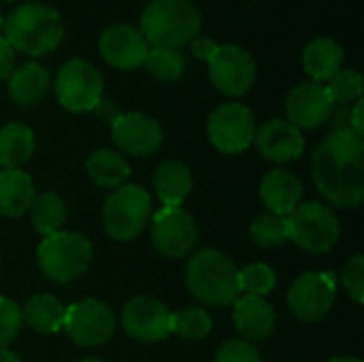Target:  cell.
Masks as SVG:
<instances>
[{
  "mask_svg": "<svg viewBox=\"0 0 364 362\" xmlns=\"http://www.w3.org/2000/svg\"><path fill=\"white\" fill-rule=\"evenodd\" d=\"M320 194L335 207L354 209L364 201V143L348 126L328 132L311 156Z\"/></svg>",
  "mask_w": 364,
  "mask_h": 362,
  "instance_id": "1",
  "label": "cell"
},
{
  "mask_svg": "<svg viewBox=\"0 0 364 362\" xmlns=\"http://www.w3.org/2000/svg\"><path fill=\"white\" fill-rule=\"evenodd\" d=\"M203 26V15L192 0H151L141 15V34L151 47L179 49L192 43Z\"/></svg>",
  "mask_w": 364,
  "mask_h": 362,
  "instance_id": "2",
  "label": "cell"
},
{
  "mask_svg": "<svg viewBox=\"0 0 364 362\" xmlns=\"http://www.w3.org/2000/svg\"><path fill=\"white\" fill-rule=\"evenodd\" d=\"M2 30L11 47L28 55L51 53L64 36L60 13L38 2H28L11 11Z\"/></svg>",
  "mask_w": 364,
  "mask_h": 362,
  "instance_id": "3",
  "label": "cell"
},
{
  "mask_svg": "<svg viewBox=\"0 0 364 362\" xmlns=\"http://www.w3.org/2000/svg\"><path fill=\"white\" fill-rule=\"evenodd\" d=\"M186 282L190 292L205 305L224 307L239 299V269L218 250H200L188 260Z\"/></svg>",
  "mask_w": 364,
  "mask_h": 362,
  "instance_id": "4",
  "label": "cell"
},
{
  "mask_svg": "<svg viewBox=\"0 0 364 362\" xmlns=\"http://www.w3.org/2000/svg\"><path fill=\"white\" fill-rule=\"evenodd\" d=\"M38 267L55 284H68L81 277L94 258L92 243L79 233H55L38 245Z\"/></svg>",
  "mask_w": 364,
  "mask_h": 362,
  "instance_id": "5",
  "label": "cell"
},
{
  "mask_svg": "<svg viewBox=\"0 0 364 362\" xmlns=\"http://www.w3.org/2000/svg\"><path fill=\"white\" fill-rule=\"evenodd\" d=\"M286 220L288 239L311 254H326L341 235L337 213L324 203H303Z\"/></svg>",
  "mask_w": 364,
  "mask_h": 362,
  "instance_id": "6",
  "label": "cell"
},
{
  "mask_svg": "<svg viewBox=\"0 0 364 362\" xmlns=\"http://www.w3.org/2000/svg\"><path fill=\"white\" fill-rule=\"evenodd\" d=\"M151 213L149 194L132 183L113 190L102 207V224L111 239L132 241L136 239Z\"/></svg>",
  "mask_w": 364,
  "mask_h": 362,
  "instance_id": "7",
  "label": "cell"
},
{
  "mask_svg": "<svg viewBox=\"0 0 364 362\" xmlns=\"http://www.w3.org/2000/svg\"><path fill=\"white\" fill-rule=\"evenodd\" d=\"M102 77L87 60L75 58L60 66L55 75V96L73 113H87L102 98Z\"/></svg>",
  "mask_w": 364,
  "mask_h": 362,
  "instance_id": "8",
  "label": "cell"
},
{
  "mask_svg": "<svg viewBox=\"0 0 364 362\" xmlns=\"http://www.w3.org/2000/svg\"><path fill=\"white\" fill-rule=\"evenodd\" d=\"M115 326L117 320L113 309L96 299H85L66 307L62 324L68 337L83 348H98L107 344L115 333Z\"/></svg>",
  "mask_w": 364,
  "mask_h": 362,
  "instance_id": "9",
  "label": "cell"
},
{
  "mask_svg": "<svg viewBox=\"0 0 364 362\" xmlns=\"http://www.w3.org/2000/svg\"><path fill=\"white\" fill-rule=\"evenodd\" d=\"M209 62L211 83L224 96H243L256 81V62L250 51L235 43L218 45Z\"/></svg>",
  "mask_w": 364,
  "mask_h": 362,
  "instance_id": "10",
  "label": "cell"
},
{
  "mask_svg": "<svg viewBox=\"0 0 364 362\" xmlns=\"http://www.w3.org/2000/svg\"><path fill=\"white\" fill-rule=\"evenodd\" d=\"M207 132L211 143L224 154H241L254 143L256 122L250 107L241 102H226L220 105L209 122Z\"/></svg>",
  "mask_w": 364,
  "mask_h": 362,
  "instance_id": "11",
  "label": "cell"
},
{
  "mask_svg": "<svg viewBox=\"0 0 364 362\" xmlns=\"http://www.w3.org/2000/svg\"><path fill=\"white\" fill-rule=\"evenodd\" d=\"M337 294V275L333 271L303 273L288 292L292 314L303 322H320L333 309Z\"/></svg>",
  "mask_w": 364,
  "mask_h": 362,
  "instance_id": "12",
  "label": "cell"
},
{
  "mask_svg": "<svg viewBox=\"0 0 364 362\" xmlns=\"http://www.w3.org/2000/svg\"><path fill=\"white\" fill-rule=\"evenodd\" d=\"M154 247L166 258H183L198 243V226L181 207H162L151 220Z\"/></svg>",
  "mask_w": 364,
  "mask_h": 362,
  "instance_id": "13",
  "label": "cell"
},
{
  "mask_svg": "<svg viewBox=\"0 0 364 362\" xmlns=\"http://www.w3.org/2000/svg\"><path fill=\"white\" fill-rule=\"evenodd\" d=\"M124 331L136 341H160L175 333L173 312L154 297H136L122 312Z\"/></svg>",
  "mask_w": 364,
  "mask_h": 362,
  "instance_id": "14",
  "label": "cell"
},
{
  "mask_svg": "<svg viewBox=\"0 0 364 362\" xmlns=\"http://www.w3.org/2000/svg\"><path fill=\"white\" fill-rule=\"evenodd\" d=\"M333 100L322 83L316 81H303L296 87L290 90L286 98V113L288 122L296 126L299 130H316L322 124H326L333 115Z\"/></svg>",
  "mask_w": 364,
  "mask_h": 362,
  "instance_id": "15",
  "label": "cell"
},
{
  "mask_svg": "<svg viewBox=\"0 0 364 362\" xmlns=\"http://www.w3.org/2000/svg\"><path fill=\"white\" fill-rule=\"evenodd\" d=\"M98 49L107 64L122 70H130L145 64L149 45L139 32V28H132L128 23H115L100 34Z\"/></svg>",
  "mask_w": 364,
  "mask_h": 362,
  "instance_id": "16",
  "label": "cell"
},
{
  "mask_svg": "<svg viewBox=\"0 0 364 362\" xmlns=\"http://www.w3.org/2000/svg\"><path fill=\"white\" fill-rule=\"evenodd\" d=\"M115 145L130 156H151L162 145V128L143 113H122L111 124Z\"/></svg>",
  "mask_w": 364,
  "mask_h": 362,
  "instance_id": "17",
  "label": "cell"
},
{
  "mask_svg": "<svg viewBox=\"0 0 364 362\" xmlns=\"http://www.w3.org/2000/svg\"><path fill=\"white\" fill-rule=\"evenodd\" d=\"M254 143L262 158L271 162H290L296 160L305 149V139L296 126H292L288 119H269L262 124L256 134Z\"/></svg>",
  "mask_w": 364,
  "mask_h": 362,
  "instance_id": "18",
  "label": "cell"
},
{
  "mask_svg": "<svg viewBox=\"0 0 364 362\" xmlns=\"http://www.w3.org/2000/svg\"><path fill=\"white\" fill-rule=\"evenodd\" d=\"M303 196V183L301 179L284 169H275L264 175L260 183V198L267 205L269 213L286 218L290 215L299 205Z\"/></svg>",
  "mask_w": 364,
  "mask_h": 362,
  "instance_id": "19",
  "label": "cell"
},
{
  "mask_svg": "<svg viewBox=\"0 0 364 362\" xmlns=\"http://www.w3.org/2000/svg\"><path fill=\"white\" fill-rule=\"evenodd\" d=\"M235 326L245 341H262L275 331V309L262 299L243 294L235 301Z\"/></svg>",
  "mask_w": 364,
  "mask_h": 362,
  "instance_id": "20",
  "label": "cell"
},
{
  "mask_svg": "<svg viewBox=\"0 0 364 362\" xmlns=\"http://www.w3.org/2000/svg\"><path fill=\"white\" fill-rule=\"evenodd\" d=\"M51 85V75L45 66L36 62H26L17 66L9 77V92L15 105L32 107L41 102Z\"/></svg>",
  "mask_w": 364,
  "mask_h": 362,
  "instance_id": "21",
  "label": "cell"
},
{
  "mask_svg": "<svg viewBox=\"0 0 364 362\" xmlns=\"http://www.w3.org/2000/svg\"><path fill=\"white\" fill-rule=\"evenodd\" d=\"M343 64V49L335 38L328 36H318L305 45L303 51V66L311 81L324 83L331 81Z\"/></svg>",
  "mask_w": 364,
  "mask_h": 362,
  "instance_id": "22",
  "label": "cell"
},
{
  "mask_svg": "<svg viewBox=\"0 0 364 362\" xmlns=\"http://www.w3.org/2000/svg\"><path fill=\"white\" fill-rule=\"evenodd\" d=\"M32 179L19 169H2L0 173V213L21 218L34 201Z\"/></svg>",
  "mask_w": 364,
  "mask_h": 362,
  "instance_id": "23",
  "label": "cell"
},
{
  "mask_svg": "<svg viewBox=\"0 0 364 362\" xmlns=\"http://www.w3.org/2000/svg\"><path fill=\"white\" fill-rule=\"evenodd\" d=\"M154 188L164 207H181L192 190V175L183 162L168 160L156 169Z\"/></svg>",
  "mask_w": 364,
  "mask_h": 362,
  "instance_id": "24",
  "label": "cell"
},
{
  "mask_svg": "<svg viewBox=\"0 0 364 362\" xmlns=\"http://www.w3.org/2000/svg\"><path fill=\"white\" fill-rule=\"evenodd\" d=\"M85 171L96 186L109 188V190H117V188L126 186V181L130 177L128 162L113 149H96L87 158Z\"/></svg>",
  "mask_w": 364,
  "mask_h": 362,
  "instance_id": "25",
  "label": "cell"
},
{
  "mask_svg": "<svg viewBox=\"0 0 364 362\" xmlns=\"http://www.w3.org/2000/svg\"><path fill=\"white\" fill-rule=\"evenodd\" d=\"M66 307L51 294H34L21 309V320L36 333H58L64 324Z\"/></svg>",
  "mask_w": 364,
  "mask_h": 362,
  "instance_id": "26",
  "label": "cell"
},
{
  "mask_svg": "<svg viewBox=\"0 0 364 362\" xmlns=\"http://www.w3.org/2000/svg\"><path fill=\"white\" fill-rule=\"evenodd\" d=\"M34 151V132L23 124H6L0 128V166L19 169Z\"/></svg>",
  "mask_w": 364,
  "mask_h": 362,
  "instance_id": "27",
  "label": "cell"
},
{
  "mask_svg": "<svg viewBox=\"0 0 364 362\" xmlns=\"http://www.w3.org/2000/svg\"><path fill=\"white\" fill-rule=\"evenodd\" d=\"M30 213H32L34 230L43 237H51L60 233V228L66 222V207L55 192H43L41 196H34L30 205Z\"/></svg>",
  "mask_w": 364,
  "mask_h": 362,
  "instance_id": "28",
  "label": "cell"
},
{
  "mask_svg": "<svg viewBox=\"0 0 364 362\" xmlns=\"http://www.w3.org/2000/svg\"><path fill=\"white\" fill-rule=\"evenodd\" d=\"M145 66L151 73V77H156L158 81L171 83V81L181 79V75L186 70V60L179 53V49L149 47L147 58H145Z\"/></svg>",
  "mask_w": 364,
  "mask_h": 362,
  "instance_id": "29",
  "label": "cell"
},
{
  "mask_svg": "<svg viewBox=\"0 0 364 362\" xmlns=\"http://www.w3.org/2000/svg\"><path fill=\"white\" fill-rule=\"evenodd\" d=\"M173 324H175V333H179L183 339H190V341L205 339L213 329L211 316L203 307H186L173 314Z\"/></svg>",
  "mask_w": 364,
  "mask_h": 362,
  "instance_id": "30",
  "label": "cell"
},
{
  "mask_svg": "<svg viewBox=\"0 0 364 362\" xmlns=\"http://www.w3.org/2000/svg\"><path fill=\"white\" fill-rule=\"evenodd\" d=\"M252 241L260 247H282L288 241L286 220L273 213L258 215L250 226Z\"/></svg>",
  "mask_w": 364,
  "mask_h": 362,
  "instance_id": "31",
  "label": "cell"
},
{
  "mask_svg": "<svg viewBox=\"0 0 364 362\" xmlns=\"http://www.w3.org/2000/svg\"><path fill=\"white\" fill-rule=\"evenodd\" d=\"M333 105H346V102H352V100H360L363 96V75L354 68H348V70H339L331 81L328 85H324Z\"/></svg>",
  "mask_w": 364,
  "mask_h": 362,
  "instance_id": "32",
  "label": "cell"
},
{
  "mask_svg": "<svg viewBox=\"0 0 364 362\" xmlns=\"http://www.w3.org/2000/svg\"><path fill=\"white\" fill-rule=\"evenodd\" d=\"M239 288L252 297H267L275 288V271L269 265L256 262L239 271Z\"/></svg>",
  "mask_w": 364,
  "mask_h": 362,
  "instance_id": "33",
  "label": "cell"
},
{
  "mask_svg": "<svg viewBox=\"0 0 364 362\" xmlns=\"http://www.w3.org/2000/svg\"><path fill=\"white\" fill-rule=\"evenodd\" d=\"M21 322V307L11 299L0 297V348H6L11 341H15Z\"/></svg>",
  "mask_w": 364,
  "mask_h": 362,
  "instance_id": "34",
  "label": "cell"
},
{
  "mask_svg": "<svg viewBox=\"0 0 364 362\" xmlns=\"http://www.w3.org/2000/svg\"><path fill=\"white\" fill-rule=\"evenodd\" d=\"M341 284L346 286L348 294L356 301L364 303V256L356 254L348 260L343 275H341Z\"/></svg>",
  "mask_w": 364,
  "mask_h": 362,
  "instance_id": "35",
  "label": "cell"
},
{
  "mask_svg": "<svg viewBox=\"0 0 364 362\" xmlns=\"http://www.w3.org/2000/svg\"><path fill=\"white\" fill-rule=\"evenodd\" d=\"M215 362H262L260 352L245 339H230L222 344L215 354Z\"/></svg>",
  "mask_w": 364,
  "mask_h": 362,
  "instance_id": "36",
  "label": "cell"
},
{
  "mask_svg": "<svg viewBox=\"0 0 364 362\" xmlns=\"http://www.w3.org/2000/svg\"><path fill=\"white\" fill-rule=\"evenodd\" d=\"M15 53L17 51L11 47V43L0 36V79H9L15 70Z\"/></svg>",
  "mask_w": 364,
  "mask_h": 362,
  "instance_id": "37",
  "label": "cell"
},
{
  "mask_svg": "<svg viewBox=\"0 0 364 362\" xmlns=\"http://www.w3.org/2000/svg\"><path fill=\"white\" fill-rule=\"evenodd\" d=\"M94 111H96V115H98L102 122H107V124H113V122L122 115L119 107H117L113 100H109V98H100V102L94 107Z\"/></svg>",
  "mask_w": 364,
  "mask_h": 362,
  "instance_id": "38",
  "label": "cell"
},
{
  "mask_svg": "<svg viewBox=\"0 0 364 362\" xmlns=\"http://www.w3.org/2000/svg\"><path fill=\"white\" fill-rule=\"evenodd\" d=\"M215 47H218V45H215L211 38H205V36H196V38L192 41V51H194V55L200 58V60H209V58L213 55Z\"/></svg>",
  "mask_w": 364,
  "mask_h": 362,
  "instance_id": "39",
  "label": "cell"
},
{
  "mask_svg": "<svg viewBox=\"0 0 364 362\" xmlns=\"http://www.w3.org/2000/svg\"><path fill=\"white\" fill-rule=\"evenodd\" d=\"M364 102L363 100H356V105H354V109H352V115H350V130H354L358 137H363L364 134Z\"/></svg>",
  "mask_w": 364,
  "mask_h": 362,
  "instance_id": "40",
  "label": "cell"
},
{
  "mask_svg": "<svg viewBox=\"0 0 364 362\" xmlns=\"http://www.w3.org/2000/svg\"><path fill=\"white\" fill-rule=\"evenodd\" d=\"M0 362H21L17 358V354H13L11 350L6 348H0Z\"/></svg>",
  "mask_w": 364,
  "mask_h": 362,
  "instance_id": "41",
  "label": "cell"
},
{
  "mask_svg": "<svg viewBox=\"0 0 364 362\" xmlns=\"http://www.w3.org/2000/svg\"><path fill=\"white\" fill-rule=\"evenodd\" d=\"M328 362H363V361H358V358H354V356H335V358H331Z\"/></svg>",
  "mask_w": 364,
  "mask_h": 362,
  "instance_id": "42",
  "label": "cell"
},
{
  "mask_svg": "<svg viewBox=\"0 0 364 362\" xmlns=\"http://www.w3.org/2000/svg\"><path fill=\"white\" fill-rule=\"evenodd\" d=\"M79 362H102V361H100V358H92V356H90V358H83V361H79Z\"/></svg>",
  "mask_w": 364,
  "mask_h": 362,
  "instance_id": "43",
  "label": "cell"
},
{
  "mask_svg": "<svg viewBox=\"0 0 364 362\" xmlns=\"http://www.w3.org/2000/svg\"><path fill=\"white\" fill-rule=\"evenodd\" d=\"M2 28H4V17H2V13H0V32H2Z\"/></svg>",
  "mask_w": 364,
  "mask_h": 362,
  "instance_id": "44",
  "label": "cell"
}]
</instances>
